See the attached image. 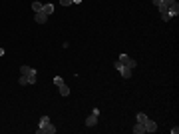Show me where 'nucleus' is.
I'll return each instance as SVG.
<instances>
[{"instance_id": "nucleus-1", "label": "nucleus", "mask_w": 179, "mask_h": 134, "mask_svg": "<svg viewBox=\"0 0 179 134\" xmlns=\"http://www.w3.org/2000/svg\"><path fill=\"white\" fill-rule=\"evenodd\" d=\"M20 74L28 78V84H34V82H36V78H38V72L34 68H30V66H26V64L20 66Z\"/></svg>"}, {"instance_id": "nucleus-2", "label": "nucleus", "mask_w": 179, "mask_h": 134, "mask_svg": "<svg viewBox=\"0 0 179 134\" xmlns=\"http://www.w3.org/2000/svg\"><path fill=\"white\" fill-rule=\"evenodd\" d=\"M117 60L121 62L123 66H127V68H131V70H133L135 66H137V62H135V60H133V58H131V56H127V54H121V56H119Z\"/></svg>"}, {"instance_id": "nucleus-3", "label": "nucleus", "mask_w": 179, "mask_h": 134, "mask_svg": "<svg viewBox=\"0 0 179 134\" xmlns=\"http://www.w3.org/2000/svg\"><path fill=\"white\" fill-rule=\"evenodd\" d=\"M116 70H117L119 74H121L123 78H125V80H127V78H131V68H127V66H123V64H121V62H119V60L116 62Z\"/></svg>"}, {"instance_id": "nucleus-4", "label": "nucleus", "mask_w": 179, "mask_h": 134, "mask_svg": "<svg viewBox=\"0 0 179 134\" xmlns=\"http://www.w3.org/2000/svg\"><path fill=\"white\" fill-rule=\"evenodd\" d=\"M54 132H56V126L52 122L46 124V126H38V130H36V134H54Z\"/></svg>"}, {"instance_id": "nucleus-5", "label": "nucleus", "mask_w": 179, "mask_h": 134, "mask_svg": "<svg viewBox=\"0 0 179 134\" xmlns=\"http://www.w3.org/2000/svg\"><path fill=\"white\" fill-rule=\"evenodd\" d=\"M34 20H36L38 24H46V20H48V14H46L44 10H40V12H36V14H34Z\"/></svg>"}, {"instance_id": "nucleus-6", "label": "nucleus", "mask_w": 179, "mask_h": 134, "mask_svg": "<svg viewBox=\"0 0 179 134\" xmlns=\"http://www.w3.org/2000/svg\"><path fill=\"white\" fill-rule=\"evenodd\" d=\"M143 126H145V132H155L157 130V124H155V120H145V122H143Z\"/></svg>"}, {"instance_id": "nucleus-7", "label": "nucleus", "mask_w": 179, "mask_h": 134, "mask_svg": "<svg viewBox=\"0 0 179 134\" xmlns=\"http://www.w3.org/2000/svg\"><path fill=\"white\" fill-rule=\"evenodd\" d=\"M167 14L171 16V18H173V16H177V14H179V4H177V2H173L171 6H167Z\"/></svg>"}, {"instance_id": "nucleus-8", "label": "nucleus", "mask_w": 179, "mask_h": 134, "mask_svg": "<svg viewBox=\"0 0 179 134\" xmlns=\"http://www.w3.org/2000/svg\"><path fill=\"white\" fill-rule=\"evenodd\" d=\"M96 124H97V116L96 114H90L88 118H86V126L92 128V126H96Z\"/></svg>"}, {"instance_id": "nucleus-9", "label": "nucleus", "mask_w": 179, "mask_h": 134, "mask_svg": "<svg viewBox=\"0 0 179 134\" xmlns=\"http://www.w3.org/2000/svg\"><path fill=\"white\" fill-rule=\"evenodd\" d=\"M58 90H60V96H64V98H66V96H70V86L60 84V86H58Z\"/></svg>"}, {"instance_id": "nucleus-10", "label": "nucleus", "mask_w": 179, "mask_h": 134, "mask_svg": "<svg viewBox=\"0 0 179 134\" xmlns=\"http://www.w3.org/2000/svg\"><path fill=\"white\" fill-rule=\"evenodd\" d=\"M133 132H135V134H143V132H145L143 122H135V124H133Z\"/></svg>"}, {"instance_id": "nucleus-11", "label": "nucleus", "mask_w": 179, "mask_h": 134, "mask_svg": "<svg viewBox=\"0 0 179 134\" xmlns=\"http://www.w3.org/2000/svg\"><path fill=\"white\" fill-rule=\"evenodd\" d=\"M42 8H44V4H42V2H32V10L34 12H40Z\"/></svg>"}, {"instance_id": "nucleus-12", "label": "nucleus", "mask_w": 179, "mask_h": 134, "mask_svg": "<svg viewBox=\"0 0 179 134\" xmlns=\"http://www.w3.org/2000/svg\"><path fill=\"white\" fill-rule=\"evenodd\" d=\"M42 10H44L46 14H52V12H54V4H44V8H42Z\"/></svg>"}, {"instance_id": "nucleus-13", "label": "nucleus", "mask_w": 179, "mask_h": 134, "mask_svg": "<svg viewBox=\"0 0 179 134\" xmlns=\"http://www.w3.org/2000/svg\"><path fill=\"white\" fill-rule=\"evenodd\" d=\"M18 84H20V86H26V84H28V78L20 74V78H18Z\"/></svg>"}, {"instance_id": "nucleus-14", "label": "nucleus", "mask_w": 179, "mask_h": 134, "mask_svg": "<svg viewBox=\"0 0 179 134\" xmlns=\"http://www.w3.org/2000/svg\"><path fill=\"white\" fill-rule=\"evenodd\" d=\"M145 120H147V114L139 112V114H137V122H145Z\"/></svg>"}, {"instance_id": "nucleus-15", "label": "nucleus", "mask_w": 179, "mask_h": 134, "mask_svg": "<svg viewBox=\"0 0 179 134\" xmlns=\"http://www.w3.org/2000/svg\"><path fill=\"white\" fill-rule=\"evenodd\" d=\"M46 124H50V118H48V116H42V118H40V126H46Z\"/></svg>"}, {"instance_id": "nucleus-16", "label": "nucleus", "mask_w": 179, "mask_h": 134, "mask_svg": "<svg viewBox=\"0 0 179 134\" xmlns=\"http://www.w3.org/2000/svg\"><path fill=\"white\" fill-rule=\"evenodd\" d=\"M54 84H56V86L64 84V78H62V76H54Z\"/></svg>"}, {"instance_id": "nucleus-17", "label": "nucleus", "mask_w": 179, "mask_h": 134, "mask_svg": "<svg viewBox=\"0 0 179 134\" xmlns=\"http://www.w3.org/2000/svg\"><path fill=\"white\" fill-rule=\"evenodd\" d=\"M60 4H62V6H72L74 2H72V0H60Z\"/></svg>"}, {"instance_id": "nucleus-18", "label": "nucleus", "mask_w": 179, "mask_h": 134, "mask_svg": "<svg viewBox=\"0 0 179 134\" xmlns=\"http://www.w3.org/2000/svg\"><path fill=\"white\" fill-rule=\"evenodd\" d=\"M161 2H163L165 6H171V4H173V2H177V0H161Z\"/></svg>"}, {"instance_id": "nucleus-19", "label": "nucleus", "mask_w": 179, "mask_h": 134, "mask_svg": "<svg viewBox=\"0 0 179 134\" xmlns=\"http://www.w3.org/2000/svg\"><path fill=\"white\" fill-rule=\"evenodd\" d=\"M153 4H155V6H159V4H161V0H153Z\"/></svg>"}, {"instance_id": "nucleus-20", "label": "nucleus", "mask_w": 179, "mask_h": 134, "mask_svg": "<svg viewBox=\"0 0 179 134\" xmlns=\"http://www.w3.org/2000/svg\"><path fill=\"white\" fill-rule=\"evenodd\" d=\"M72 2H74V4H82V0H72Z\"/></svg>"}, {"instance_id": "nucleus-21", "label": "nucleus", "mask_w": 179, "mask_h": 134, "mask_svg": "<svg viewBox=\"0 0 179 134\" xmlns=\"http://www.w3.org/2000/svg\"><path fill=\"white\" fill-rule=\"evenodd\" d=\"M0 56H4V48H0Z\"/></svg>"}]
</instances>
